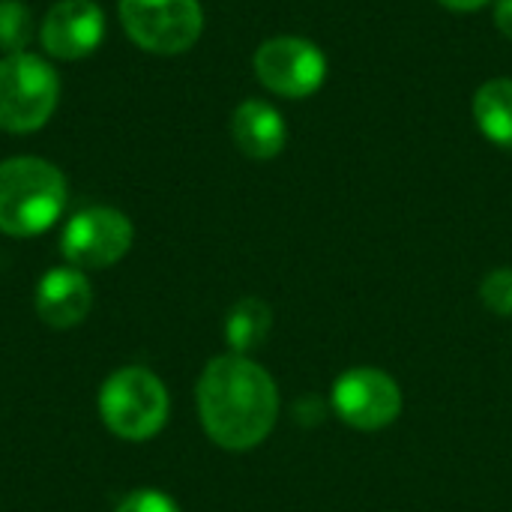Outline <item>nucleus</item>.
<instances>
[{
  "label": "nucleus",
  "instance_id": "18",
  "mask_svg": "<svg viewBox=\"0 0 512 512\" xmlns=\"http://www.w3.org/2000/svg\"><path fill=\"white\" fill-rule=\"evenodd\" d=\"M438 3L453 9V12H477V9H483V6H489L495 0H438Z\"/></svg>",
  "mask_w": 512,
  "mask_h": 512
},
{
  "label": "nucleus",
  "instance_id": "11",
  "mask_svg": "<svg viewBox=\"0 0 512 512\" xmlns=\"http://www.w3.org/2000/svg\"><path fill=\"white\" fill-rule=\"evenodd\" d=\"M231 138L237 150L249 159L267 162L285 150L288 126L282 114L264 99H246L231 114Z\"/></svg>",
  "mask_w": 512,
  "mask_h": 512
},
{
  "label": "nucleus",
  "instance_id": "7",
  "mask_svg": "<svg viewBox=\"0 0 512 512\" xmlns=\"http://www.w3.org/2000/svg\"><path fill=\"white\" fill-rule=\"evenodd\" d=\"M258 81L285 99H306L327 81L324 51L303 36L264 39L252 57Z\"/></svg>",
  "mask_w": 512,
  "mask_h": 512
},
{
  "label": "nucleus",
  "instance_id": "13",
  "mask_svg": "<svg viewBox=\"0 0 512 512\" xmlns=\"http://www.w3.org/2000/svg\"><path fill=\"white\" fill-rule=\"evenodd\" d=\"M273 330V309L261 297H243L231 306L225 318V342L231 354L249 357L258 351Z\"/></svg>",
  "mask_w": 512,
  "mask_h": 512
},
{
  "label": "nucleus",
  "instance_id": "9",
  "mask_svg": "<svg viewBox=\"0 0 512 512\" xmlns=\"http://www.w3.org/2000/svg\"><path fill=\"white\" fill-rule=\"evenodd\" d=\"M105 39V12L93 0H57L42 24L39 42L54 60H81Z\"/></svg>",
  "mask_w": 512,
  "mask_h": 512
},
{
  "label": "nucleus",
  "instance_id": "16",
  "mask_svg": "<svg viewBox=\"0 0 512 512\" xmlns=\"http://www.w3.org/2000/svg\"><path fill=\"white\" fill-rule=\"evenodd\" d=\"M114 512H183L174 498L159 489H135L129 492Z\"/></svg>",
  "mask_w": 512,
  "mask_h": 512
},
{
  "label": "nucleus",
  "instance_id": "4",
  "mask_svg": "<svg viewBox=\"0 0 512 512\" xmlns=\"http://www.w3.org/2000/svg\"><path fill=\"white\" fill-rule=\"evenodd\" d=\"M60 102L57 69L33 54H3L0 57V129L12 135H30L42 129Z\"/></svg>",
  "mask_w": 512,
  "mask_h": 512
},
{
  "label": "nucleus",
  "instance_id": "15",
  "mask_svg": "<svg viewBox=\"0 0 512 512\" xmlns=\"http://www.w3.org/2000/svg\"><path fill=\"white\" fill-rule=\"evenodd\" d=\"M480 300L489 312L512 318V267H498L480 282Z\"/></svg>",
  "mask_w": 512,
  "mask_h": 512
},
{
  "label": "nucleus",
  "instance_id": "1",
  "mask_svg": "<svg viewBox=\"0 0 512 512\" xmlns=\"http://www.w3.org/2000/svg\"><path fill=\"white\" fill-rule=\"evenodd\" d=\"M195 402L207 438L231 453L264 444L279 420V387L273 375L243 354L213 357L198 378Z\"/></svg>",
  "mask_w": 512,
  "mask_h": 512
},
{
  "label": "nucleus",
  "instance_id": "17",
  "mask_svg": "<svg viewBox=\"0 0 512 512\" xmlns=\"http://www.w3.org/2000/svg\"><path fill=\"white\" fill-rule=\"evenodd\" d=\"M495 24L507 39H512V0H495Z\"/></svg>",
  "mask_w": 512,
  "mask_h": 512
},
{
  "label": "nucleus",
  "instance_id": "14",
  "mask_svg": "<svg viewBox=\"0 0 512 512\" xmlns=\"http://www.w3.org/2000/svg\"><path fill=\"white\" fill-rule=\"evenodd\" d=\"M36 36V21L27 3L21 0H0V51L18 54Z\"/></svg>",
  "mask_w": 512,
  "mask_h": 512
},
{
  "label": "nucleus",
  "instance_id": "3",
  "mask_svg": "<svg viewBox=\"0 0 512 512\" xmlns=\"http://www.w3.org/2000/svg\"><path fill=\"white\" fill-rule=\"evenodd\" d=\"M171 414V396L159 375L144 366H123L99 387V417L123 441L141 444L156 438Z\"/></svg>",
  "mask_w": 512,
  "mask_h": 512
},
{
  "label": "nucleus",
  "instance_id": "10",
  "mask_svg": "<svg viewBox=\"0 0 512 512\" xmlns=\"http://www.w3.org/2000/svg\"><path fill=\"white\" fill-rule=\"evenodd\" d=\"M36 315L42 324L54 330H69L87 321L93 309V285L84 270L63 264L51 267L39 282H36Z\"/></svg>",
  "mask_w": 512,
  "mask_h": 512
},
{
  "label": "nucleus",
  "instance_id": "6",
  "mask_svg": "<svg viewBox=\"0 0 512 512\" xmlns=\"http://www.w3.org/2000/svg\"><path fill=\"white\" fill-rule=\"evenodd\" d=\"M135 225L117 207H84L60 231V255L78 270H105L129 255Z\"/></svg>",
  "mask_w": 512,
  "mask_h": 512
},
{
  "label": "nucleus",
  "instance_id": "5",
  "mask_svg": "<svg viewBox=\"0 0 512 512\" xmlns=\"http://www.w3.org/2000/svg\"><path fill=\"white\" fill-rule=\"evenodd\" d=\"M126 36L150 54H183L204 30L198 0H120L117 6Z\"/></svg>",
  "mask_w": 512,
  "mask_h": 512
},
{
  "label": "nucleus",
  "instance_id": "12",
  "mask_svg": "<svg viewBox=\"0 0 512 512\" xmlns=\"http://www.w3.org/2000/svg\"><path fill=\"white\" fill-rule=\"evenodd\" d=\"M474 120L492 144L512 150V78L480 84L474 93Z\"/></svg>",
  "mask_w": 512,
  "mask_h": 512
},
{
  "label": "nucleus",
  "instance_id": "2",
  "mask_svg": "<svg viewBox=\"0 0 512 512\" xmlns=\"http://www.w3.org/2000/svg\"><path fill=\"white\" fill-rule=\"evenodd\" d=\"M69 201L66 174L39 156L0 162V234L39 237L63 216Z\"/></svg>",
  "mask_w": 512,
  "mask_h": 512
},
{
  "label": "nucleus",
  "instance_id": "8",
  "mask_svg": "<svg viewBox=\"0 0 512 512\" xmlns=\"http://www.w3.org/2000/svg\"><path fill=\"white\" fill-rule=\"evenodd\" d=\"M330 399L336 417L360 432L387 429L402 414V390L396 378L375 366H354L342 372Z\"/></svg>",
  "mask_w": 512,
  "mask_h": 512
}]
</instances>
